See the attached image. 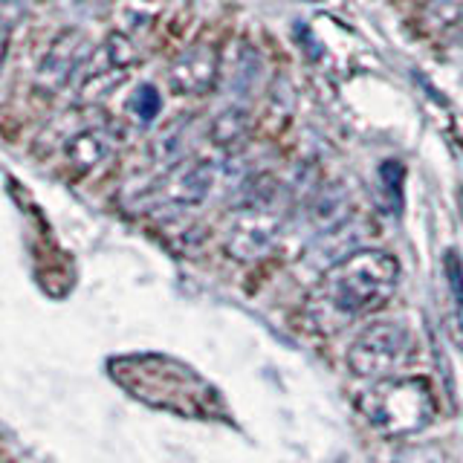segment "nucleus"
Listing matches in <instances>:
<instances>
[{
  "label": "nucleus",
  "instance_id": "f257e3e1",
  "mask_svg": "<svg viewBox=\"0 0 463 463\" xmlns=\"http://www.w3.org/2000/svg\"><path fill=\"white\" fill-rule=\"evenodd\" d=\"M400 281L397 258L385 250H356L339 258L310 298V313L322 327L336 330L359 316L380 310Z\"/></svg>",
  "mask_w": 463,
  "mask_h": 463
},
{
  "label": "nucleus",
  "instance_id": "f03ea898",
  "mask_svg": "<svg viewBox=\"0 0 463 463\" xmlns=\"http://www.w3.org/2000/svg\"><path fill=\"white\" fill-rule=\"evenodd\" d=\"M359 409L368 423L385 438L423 431L438 417L434 400L426 380H380L359 397Z\"/></svg>",
  "mask_w": 463,
  "mask_h": 463
},
{
  "label": "nucleus",
  "instance_id": "7ed1b4c3",
  "mask_svg": "<svg viewBox=\"0 0 463 463\" xmlns=\"http://www.w3.org/2000/svg\"><path fill=\"white\" fill-rule=\"evenodd\" d=\"M110 373L122 383V388L148 385V383H159V388H163L165 383L163 409H177V411L206 409L209 394H212L209 383H203L192 368H185L180 362L165 359V356L113 359Z\"/></svg>",
  "mask_w": 463,
  "mask_h": 463
},
{
  "label": "nucleus",
  "instance_id": "20e7f679",
  "mask_svg": "<svg viewBox=\"0 0 463 463\" xmlns=\"http://www.w3.org/2000/svg\"><path fill=\"white\" fill-rule=\"evenodd\" d=\"M411 351V330L402 322H373L347 347V368L365 380H388Z\"/></svg>",
  "mask_w": 463,
  "mask_h": 463
},
{
  "label": "nucleus",
  "instance_id": "39448f33",
  "mask_svg": "<svg viewBox=\"0 0 463 463\" xmlns=\"http://www.w3.org/2000/svg\"><path fill=\"white\" fill-rule=\"evenodd\" d=\"M217 174H221V168H217L214 159H206V156L180 159L177 165H171L163 177L148 188L145 203H148V209L154 212H180V209L200 206V203L212 194Z\"/></svg>",
  "mask_w": 463,
  "mask_h": 463
},
{
  "label": "nucleus",
  "instance_id": "423d86ee",
  "mask_svg": "<svg viewBox=\"0 0 463 463\" xmlns=\"http://www.w3.org/2000/svg\"><path fill=\"white\" fill-rule=\"evenodd\" d=\"M281 235V214L267 203H246L229 217L226 252L238 260L264 258Z\"/></svg>",
  "mask_w": 463,
  "mask_h": 463
},
{
  "label": "nucleus",
  "instance_id": "0eeeda50",
  "mask_svg": "<svg viewBox=\"0 0 463 463\" xmlns=\"http://www.w3.org/2000/svg\"><path fill=\"white\" fill-rule=\"evenodd\" d=\"M90 55H93V41L87 38V33H81V29H64V33H58L55 41L50 43L47 55L41 58L38 87L43 93L64 90L72 79L81 76Z\"/></svg>",
  "mask_w": 463,
  "mask_h": 463
},
{
  "label": "nucleus",
  "instance_id": "6e6552de",
  "mask_svg": "<svg viewBox=\"0 0 463 463\" xmlns=\"http://www.w3.org/2000/svg\"><path fill=\"white\" fill-rule=\"evenodd\" d=\"M221 79V55L212 43H194L183 50L168 67V84L180 96H206Z\"/></svg>",
  "mask_w": 463,
  "mask_h": 463
},
{
  "label": "nucleus",
  "instance_id": "1a4fd4ad",
  "mask_svg": "<svg viewBox=\"0 0 463 463\" xmlns=\"http://www.w3.org/2000/svg\"><path fill=\"white\" fill-rule=\"evenodd\" d=\"M113 151V139L105 128H84L67 142V159L79 171H90L101 165Z\"/></svg>",
  "mask_w": 463,
  "mask_h": 463
},
{
  "label": "nucleus",
  "instance_id": "9d476101",
  "mask_svg": "<svg viewBox=\"0 0 463 463\" xmlns=\"http://www.w3.org/2000/svg\"><path fill=\"white\" fill-rule=\"evenodd\" d=\"M458 21H463V0H429L426 4V26L434 33H443Z\"/></svg>",
  "mask_w": 463,
  "mask_h": 463
},
{
  "label": "nucleus",
  "instance_id": "9b49d317",
  "mask_svg": "<svg viewBox=\"0 0 463 463\" xmlns=\"http://www.w3.org/2000/svg\"><path fill=\"white\" fill-rule=\"evenodd\" d=\"M243 130H246V116L241 110H229V113H223L221 119L214 122L212 134H214V139L221 142V145H229V142H235L243 134Z\"/></svg>",
  "mask_w": 463,
  "mask_h": 463
},
{
  "label": "nucleus",
  "instance_id": "f8f14e48",
  "mask_svg": "<svg viewBox=\"0 0 463 463\" xmlns=\"http://www.w3.org/2000/svg\"><path fill=\"white\" fill-rule=\"evenodd\" d=\"M159 108H163V101H159V93L154 84H142L137 90V99H134V110L142 122H154Z\"/></svg>",
  "mask_w": 463,
  "mask_h": 463
},
{
  "label": "nucleus",
  "instance_id": "ddd939ff",
  "mask_svg": "<svg viewBox=\"0 0 463 463\" xmlns=\"http://www.w3.org/2000/svg\"><path fill=\"white\" fill-rule=\"evenodd\" d=\"M391 463H443V452L438 446H409L400 449Z\"/></svg>",
  "mask_w": 463,
  "mask_h": 463
},
{
  "label": "nucleus",
  "instance_id": "4468645a",
  "mask_svg": "<svg viewBox=\"0 0 463 463\" xmlns=\"http://www.w3.org/2000/svg\"><path fill=\"white\" fill-rule=\"evenodd\" d=\"M446 279H449V284H452V289H455V298L463 304V260L455 252L446 255Z\"/></svg>",
  "mask_w": 463,
  "mask_h": 463
},
{
  "label": "nucleus",
  "instance_id": "2eb2a0df",
  "mask_svg": "<svg viewBox=\"0 0 463 463\" xmlns=\"http://www.w3.org/2000/svg\"><path fill=\"white\" fill-rule=\"evenodd\" d=\"M72 4H76V9L84 12L87 18H93V21L108 18V14L113 12V0H72Z\"/></svg>",
  "mask_w": 463,
  "mask_h": 463
},
{
  "label": "nucleus",
  "instance_id": "dca6fc26",
  "mask_svg": "<svg viewBox=\"0 0 463 463\" xmlns=\"http://www.w3.org/2000/svg\"><path fill=\"white\" fill-rule=\"evenodd\" d=\"M460 217H463V194H460Z\"/></svg>",
  "mask_w": 463,
  "mask_h": 463
},
{
  "label": "nucleus",
  "instance_id": "f3484780",
  "mask_svg": "<svg viewBox=\"0 0 463 463\" xmlns=\"http://www.w3.org/2000/svg\"><path fill=\"white\" fill-rule=\"evenodd\" d=\"M310 4H318V0H310Z\"/></svg>",
  "mask_w": 463,
  "mask_h": 463
}]
</instances>
